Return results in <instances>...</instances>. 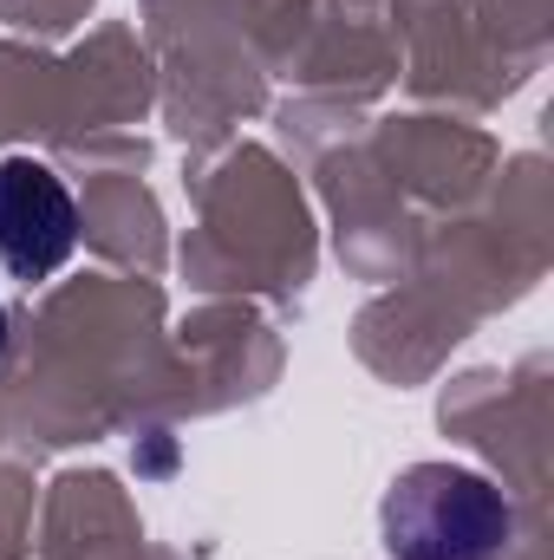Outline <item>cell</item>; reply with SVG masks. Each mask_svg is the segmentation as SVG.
<instances>
[{
  "label": "cell",
  "mask_w": 554,
  "mask_h": 560,
  "mask_svg": "<svg viewBox=\"0 0 554 560\" xmlns=\"http://www.w3.org/2000/svg\"><path fill=\"white\" fill-rule=\"evenodd\" d=\"M379 522L392 560H496L509 541L503 489L457 463H412L385 489Z\"/></svg>",
  "instance_id": "obj_1"
},
{
  "label": "cell",
  "mask_w": 554,
  "mask_h": 560,
  "mask_svg": "<svg viewBox=\"0 0 554 560\" xmlns=\"http://www.w3.org/2000/svg\"><path fill=\"white\" fill-rule=\"evenodd\" d=\"M79 248V209L72 189L33 163L7 156L0 163V268L13 280H53Z\"/></svg>",
  "instance_id": "obj_2"
},
{
  "label": "cell",
  "mask_w": 554,
  "mask_h": 560,
  "mask_svg": "<svg viewBox=\"0 0 554 560\" xmlns=\"http://www.w3.org/2000/svg\"><path fill=\"white\" fill-rule=\"evenodd\" d=\"M0 352H7V306H0Z\"/></svg>",
  "instance_id": "obj_3"
}]
</instances>
